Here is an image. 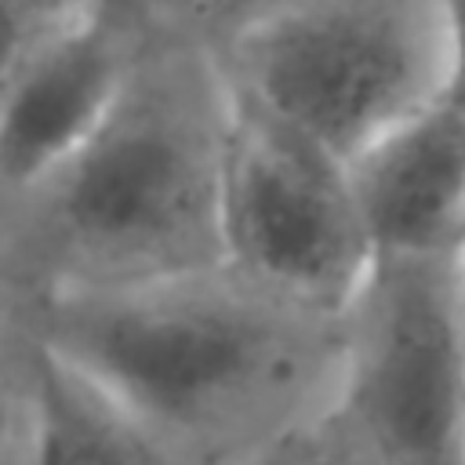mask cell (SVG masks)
I'll list each match as a JSON object with an SVG mask.
<instances>
[{
  "label": "cell",
  "mask_w": 465,
  "mask_h": 465,
  "mask_svg": "<svg viewBox=\"0 0 465 465\" xmlns=\"http://www.w3.org/2000/svg\"><path fill=\"white\" fill-rule=\"evenodd\" d=\"M25 334L98 385L178 465H243L334 407L345 320L207 269L113 291L4 302Z\"/></svg>",
  "instance_id": "cell-1"
},
{
  "label": "cell",
  "mask_w": 465,
  "mask_h": 465,
  "mask_svg": "<svg viewBox=\"0 0 465 465\" xmlns=\"http://www.w3.org/2000/svg\"><path fill=\"white\" fill-rule=\"evenodd\" d=\"M229 127L232 84L214 47L153 18L105 124L36 193L0 207L4 302L222 269Z\"/></svg>",
  "instance_id": "cell-2"
},
{
  "label": "cell",
  "mask_w": 465,
  "mask_h": 465,
  "mask_svg": "<svg viewBox=\"0 0 465 465\" xmlns=\"http://www.w3.org/2000/svg\"><path fill=\"white\" fill-rule=\"evenodd\" d=\"M229 84L345 167L450 80L440 0H280L214 47Z\"/></svg>",
  "instance_id": "cell-3"
},
{
  "label": "cell",
  "mask_w": 465,
  "mask_h": 465,
  "mask_svg": "<svg viewBox=\"0 0 465 465\" xmlns=\"http://www.w3.org/2000/svg\"><path fill=\"white\" fill-rule=\"evenodd\" d=\"M222 243L225 269L331 320L352 312L378 265L349 167L236 87Z\"/></svg>",
  "instance_id": "cell-4"
},
{
  "label": "cell",
  "mask_w": 465,
  "mask_h": 465,
  "mask_svg": "<svg viewBox=\"0 0 465 465\" xmlns=\"http://www.w3.org/2000/svg\"><path fill=\"white\" fill-rule=\"evenodd\" d=\"M334 411L374 465H465L461 254L378 258L345 316Z\"/></svg>",
  "instance_id": "cell-5"
},
{
  "label": "cell",
  "mask_w": 465,
  "mask_h": 465,
  "mask_svg": "<svg viewBox=\"0 0 465 465\" xmlns=\"http://www.w3.org/2000/svg\"><path fill=\"white\" fill-rule=\"evenodd\" d=\"M153 33L142 0H94L0 62V207L65 167L120 102Z\"/></svg>",
  "instance_id": "cell-6"
},
{
  "label": "cell",
  "mask_w": 465,
  "mask_h": 465,
  "mask_svg": "<svg viewBox=\"0 0 465 465\" xmlns=\"http://www.w3.org/2000/svg\"><path fill=\"white\" fill-rule=\"evenodd\" d=\"M378 258H436L465 247V109L436 102L349 163Z\"/></svg>",
  "instance_id": "cell-7"
},
{
  "label": "cell",
  "mask_w": 465,
  "mask_h": 465,
  "mask_svg": "<svg viewBox=\"0 0 465 465\" xmlns=\"http://www.w3.org/2000/svg\"><path fill=\"white\" fill-rule=\"evenodd\" d=\"M7 465H178L40 341L7 331Z\"/></svg>",
  "instance_id": "cell-8"
},
{
  "label": "cell",
  "mask_w": 465,
  "mask_h": 465,
  "mask_svg": "<svg viewBox=\"0 0 465 465\" xmlns=\"http://www.w3.org/2000/svg\"><path fill=\"white\" fill-rule=\"evenodd\" d=\"M243 465H374V461L356 440V432L345 425V418L331 407L302 421L298 429H291L287 436H280Z\"/></svg>",
  "instance_id": "cell-9"
},
{
  "label": "cell",
  "mask_w": 465,
  "mask_h": 465,
  "mask_svg": "<svg viewBox=\"0 0 465 465\" xmlns=\"http://www.w3.org/2000/svg\"><path fill=\"white\" fill-rule=\"evenodd\" d=\"M272 4L280 0H142L153 18L203 40L207 47H218Z\"/></svg>",
  "instance_id": "cell-10"
},
{
  "label": "cell",
  "mask_w": 465,
  "mask_h": 465,
  "mask_svg": "<svg viewBox=\"0 0 465 465\" xmlns=\"http://www.w3.org/2000/svg\"><path fill=\"white\" fill-rule=\"evenodd\" d=\"M94 0H0L4 18V58L22 54L36 40H44L51 29L69 22L76 11H84Z\"/></svg>",
  "instance_id": "cell-11"
},
{
  "label": "cell",
  "mask_w": 465,
  "mask_h": 465,
  "mask_svg": "<svg viewBox=\"0 0 465 465\" xmlns=\"http://www.w3.org/2000/svg\"><path fill=\"white\" fill-rule=\"evenodd\" d=\"M443 18H447V36H450V80L443 102L465 109V0H440Z\"/></svg>",
  "instance_id": "cell-12"
},
{
  "label": "cell",
  "mask_w": 465,
  "mask_h": 465,
  "mask_svg": "<svg viewBox=\"0 0 465 465\" xmlns=\"http://www.w3.org/2000/svg\"><path fill=\"white\" fill-rule=\"evenodd\" d=\"M461 272H465V247H461Z\"/></svg>",
  "instance_id": "cell-13"
}]
</instances>
